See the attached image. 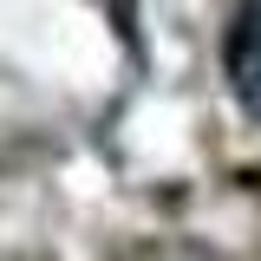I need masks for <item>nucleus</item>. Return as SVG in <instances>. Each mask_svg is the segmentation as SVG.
<instances>
[{
	"label": "nucleus",
	"instance_id": "obj_1",
	"mask_svg": "<svg viewBox=\"0 0 261 261\" xmlns=\"http://www.w3.org/2000/svg\"><path fill=\"white\" fill-rule=\"evenodd\" d=\"M222 72L228 92L242 98V111L261 124V0H242L228 20V46H222Z\"/></svg>",
	"mask_w": 261,
	"mask_h": 261
}]
</instances>
